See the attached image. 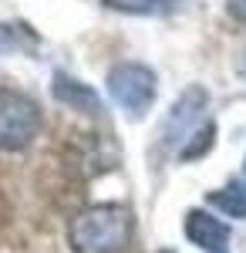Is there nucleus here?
<instances>
[{"label": "nucleus", "instance_id": "1", "mask_svg": "<svg viewBox=\"0 0 246 253\" xmlns=\"http://www.w3.org/2000/svg\"><path fill=\"white\" fill-rule=\"evenodd\" d=\"M135 216L122 203H98L71 219V247L75 253H122L132 243Z\"/></svg>", "mask_w": 246, "mask_h": 253}, {"label": "nucleus", "instance_id": "2", "mask_svg": "<svg viewBox=\"0 0 246 253\" xmlns=\"http://www.w3.org/2000/svg\"><path fill=\"white\" fill-rule=\"evenodd\" d=\"M41 128V108L34 98L14 88H0V149H24L31 145Z\"/></svg>", "mask_w": 246, "mask_h": 253}, {"label": "nucleus", "instance_id": "3", "mask_svg": "<svg viewBox=\"0 0 246 253\" xmlns=\"http://www.w3.org/2000/svg\"><path fill=\"white\" fill-rule=\"evenodd\" d=\"M108 95H112V101L118 108L142 118L155 101V75H152V68L135 64V61L115 64L108 71Z\"/></svg>", "mask_w": 246, "mask_h": 253}, {"label": "nucleus", "instance_id": "4", "mask_svg": "<svg viewBox=\"0 0 246 253\" xmlns=\"http://www.w3.org/2000/svg\"><path fill=\"white\" fill-rule=\"evenodd\" d=\"M186 236H189L199 250L219 253L229 243V226L223 219L203 213V210H192V213H186Z\"/></svg>", "mask_w": 246, "mask_h": 253}, {"label": "nucleus", "instance_id": "5", "mask_svg": "<svg viewBox=\"0 0 246 253\" xmlns=\"http://www.w3.org/2000/svg\"><path fill=\"white\" fill-rule=\"evenodd\" d=\"M54 98L61 101V105L75 108V112L101 115V98H98V91L91 88V84L71 78V75H64V71H57V75H54Z\"/></svg>", "mask_w": 246, "mask_h": 253}, {"label": "nucleus", "instance_id": "6", "mask_svg": "<svg viewBox=\"0 0 246 253\" xmlns=\"http://www.w3.org/2000/svg\"><path fill=\"white\" fill-rule=\"evenodd\" d=\"M203 101H206L203 88H189L186 95L179 98V105L172 108L169 122H165V138L169 142H179V138L189 135V125H192V118H196V112L203 108Z\"/></svg>", "mask_w": 246, "mask_h": 253}, {"label": "nucleus", "instance_id": "7", "mask_svg": "<svg viewBox=\"0 0 246 253\" xmlns=\"http://www.w3.org/2000/svg\"><path fill=\"white\" fill-rule=\"evenodd\" d=\"M209 203H212L216 210H223L226 216H240V219H246V182H229L226 189L209 193Z\"/></svg>", "mask_w": 246, "mask_h": 253}, {"label": "nucleus", "instance_id": "8", "mask_svg": "<svg viewBox=\"0 0 246 253\" xmlns=\"http://www.w3.org/2000/svg\"><path fill=\"white\" fill-rule=\"evenodd\" d=\"M38 44L34 31L24 27V24H0V54L7 51H31Z\"/></svg>", "mask_w": 246, "mask_h": 253}, {"label": "nucleus", "instance_id": "9", "mask_svg": "<svg viewBox=\"0 0 246 253\" xmlns=\"http://www.w3.org/2000/svg\"><path fill=\"white\" fill-rule=\"evenodd\" d=\"M101 3L112 10H125V14H145L152 7H159L162 0H101Z\"/></svg>", "mask_w": 246, "mask_h": 253}, {"label": "nucleus", "instance_id": "10", "mask_svg": "<svg viewBox=\"0 0 246 253\" xmlns=\"http://www.w3.org/2000/svg\"><path fill=\"white\" fill-rule=\"evenodd\" d=\"M226 10L240 20V24H246V0H226Z\"/></svg>", "mask_w": 246, "mask_h": 253}, {"label": "nucleus", "instance_id": "11", "mask_svg": "<svg viewBox=\"0 0 246 253\" xmlns=\"http://www.w3.org/2000/svg\"><path fill=\"white\" fill-rule=\"evenodd\" d=\"M162 253H172V250H162Z\"/></svg>", "mask_w": 246, "mask_h": 253}]
</instances>
